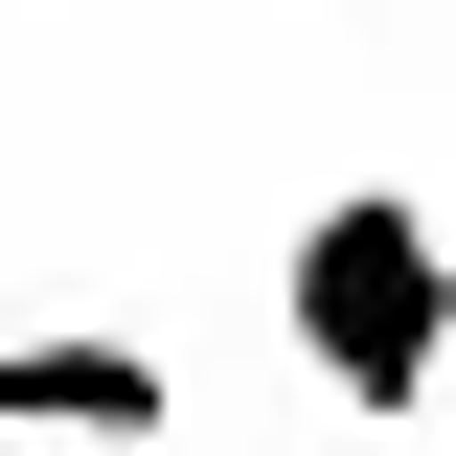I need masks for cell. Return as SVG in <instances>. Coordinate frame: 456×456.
I'll list each match as a JSON object with an SVG mask.
<instances>
[{
	"label": "cell",
	"instance_id": "obj_2",
	"mask_svg": "<svg viewBox=\"0 0 456 456\" xmlns=\"http://www.w3.org/2000/svg\"><path fill=\"white\" fill-rule=\"evenodd\" d=\"M0 434L160 456V434H183V365H160V342H114V320H46V342H0Z\"/></svg>",
	"mask_w": 456,
	"mask_h": 456
},
{
	"label": "cell",
	"instance_id": "obj_1",
	"mask_svg": "<svg viewBox=\"0 0 456 456\" xmlns=\"http://www.w3.org/2000/svg\"><path fill=\"white\" fill-rule=\"evenodd\" d=\"M274 342H297V388H342V411H434L456 388V228L411 183H320L297 251H274Z\"/></svg>",
	"mask_w": 456,
	"mask_h": 456
}]
</instances>
